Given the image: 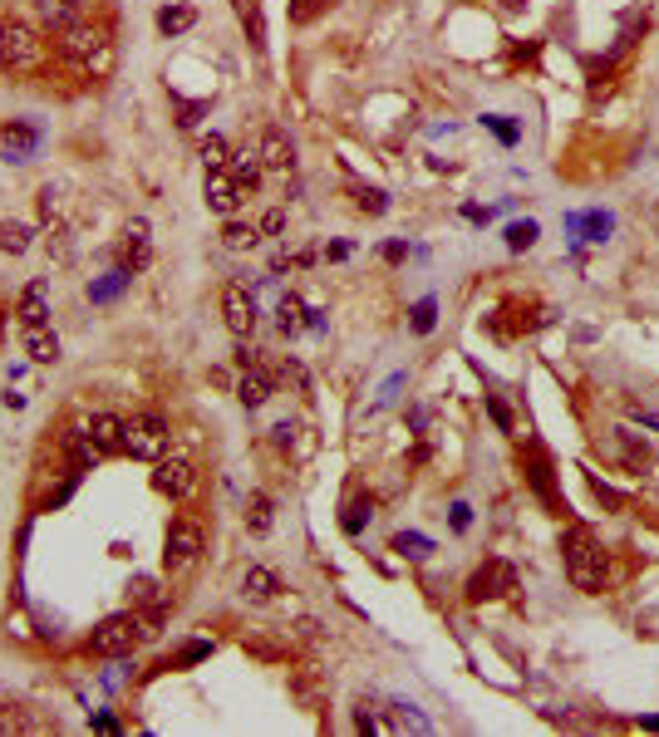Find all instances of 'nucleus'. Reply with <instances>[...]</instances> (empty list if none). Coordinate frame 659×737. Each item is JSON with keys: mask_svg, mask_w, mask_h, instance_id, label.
I'll return each instance as SVG.
<instances>
[{"mask_svg": "<svg viewBox=\"0 0 659 737\" xmlns=\"http://www.w3.org/2000/svg\"><path fill=\"white\" fill-rule=\"evenodd\" d=\"M64 448H69V462H74L79 472H89V467H94V462L104 457L99 448H94V443H89V433H84V428H74V433L64 438Z\"/></svg>", "mask_w": 659, "mask_h": 737, "instance_id": "nucleus-23", "label": "nucleus"}, {"mask_svg": "<svg viewBox=\"0 0 659 737\" xmlns=\"http://www.w3.org/2000/svg\"><path fill=\"white\" fill-rule=\"evenodd\" d=\"M271 521H276V502H271L266 492H251V502H246V531H251V536H266Z\"/></svg>", "mask_w": 659, "mask_h": 737, "instance_id": "nucleus-20", "label": "nucleus"}, {"mask_svg": "<svg viewBox=\"0 0 659 737\" xmlns=\"http://www.w3.org/2000/svg\"><path fill=\"white\" fill-rule=\"evenodd\" d=\"M517 590V566L512 561H502V556H492V561H482L473 570V580H468V600L482 605V600H502V595H512Z\"/></svg>", "mask_w": 659, "mask_h": 737, "instance_id": "nucleus-6", "label": "nucleus"}, {"mask_svg": "<svg viewBox=\"0 0 659 737\" xmlns=\"http://www.w3.org/2000/svg\"><path fill=\"white\" fill-rule=\"evenodd\" d=\"M222 320H227V330H232L237 340H246V335L256 330V295L241 281L222 285Z\"/></svg>", "mask_w": 659, "mask_h": 737, "instance_id": "nucleus-8", "label": "nucleus"}, {"mask_svg": "<svg viewBox=\"0 0 659 737\" xmlns=\"http://www.w3.org/2000/svg\"><path fill=\"white\" fill-rule=\"evenodd\" d=\"M394 551H399V556H409V561H423V556L433 551V541L419 536V531H399V536H394Z\"/></svg>", "mask_w": 659, "mask_h": 737, "instance_id": "nucleus-30", "label": "nucleus"}, {"mask_svg": "<svg viewBox=\"0 0 659 737\" xmlns=\"http://www.w3.org/2000/svg\"><path fill=\"white\" fill-rule=\"evenodd\" d=\"M168 443H173V433H168V418L163 413H133V418H123V453L128 457L158 462V457H168Z\"/></svg>", "mask_w": 659, "mask_h": 737, "instance_id": "nucleus-5", "label": "nucleus"}, {"mask_svg": "<svg viewBox=\"0 0 659 737\" xmlns=\"http://www.w3.org/2000/svg\"><path fill=\"white\" fill-rule=\"evenodd\" d=\"M355 197H360V212H369V217H384V212H389V197H384L379 187H360Z\"/></svg>", "mask_w": 659, "mask_h": 737, "instance_id": "nucleus-37", "label": "nucleus"}, {"mask_svg": "<svg viewBox=\"0 0 659 737\" xmlns=\"http://www.w3.org/2000/svg\"><path fill=\"white\" fill-rule=\"evenodd\" d=\"M404 251H409L404 241H389V246H384V261H404Z\"/></svg>", "mask_w": 659, "mask_h": 737, "instance_id": "nucleus-46", "label": "nucleus"}, {"mask_svg": "<svg viewBox=\"0 0 659 737\" xmlns=\"http://www.w3.org/2000/svg\"><path fill=\"white\" fill-rule=\"evenodd\" d=\"M482 128H492V133H497L507 148H517V138H522V128H517V123H512L507 114H482Z\"/></svg>", "mask_w": 659, "mask_h": 737, "instance_id": "nucleus-34", "label": "nucleus"}, {"mask_svg": "<svg viewBox=\"0 0 659 737\" xmlns=\"http://www.w3.org/2000/svg\"><path fill=\"white\" fill-rule=\"evenodd\" d=\"M261 168H266V163H261L256 148H241V153H232V163H227V172L241 182V192H256V187H261Z\"/></svg>", "mask_w": 659, "mask_h": 737, "instance_id": "nucleus-19", "label": "nucleus"}, {"mask_svg": "<svg viewBox=\"0 0 659 737\" xmlns=\"http://www.w3.org/2000/svg\"><path fill=\"white\" fill-rule=\"evenodd\" d=\"M207 654H212V639H192L178 654V664H197V659H207Z\"/></svg>", "mask_w": 659, "mask_h": 737, "instance_id": "nucleus-42", "label": "nucleus"}, {"mask_svg": "<svg viewBox=\"0 0 659 737\" xmlns=\"http://www.w3.org/2000/svg\"><path fill=\"white\" fill-rule=\"evenodd\" d=\"M64 5H69V10H79V5H89V0H64Z\"/></svg>", "mask_w": 659, "mask_h": 737, "instance_id": "nucleus-48", "label": "nucleus"}, {"mask_svg": "<svg viewBox=\"0 0 659 737\" xmlns=\"http://www.w3.org/2000/svg\"><path fill=\"white\" fill-rule=\"evenodd\" d=\"M158 620H143L138 610H119V615H109V620L94 624V634H89V654H99V659H119L128 654L138 639H153Z\"/></svg>", "mask_w": 659, "mask_h": 737, "instance_id": "nucleus-3", "label": "nucleus"}, {"mask_svg": "<svg viewBox=\"0 0 659 737\" xmlns=\"http://www.w3.org/2000/svg\"><path fill=\"white\" fill-rule=\"evenodd\" d=\"M561 561H566V580L581 595H600L605 585V546L596 541L591 526H566L561 536Z\"/></svg>", "mask_w": 659, "mask_h": 737, "instance_id": "nucleus-1", "label": "nucleus"}, {"mask_svg": "<svg viewBox=\"0 0 659 737\" xmlns=\"http://www.w3.org/2000/svg\"><path fill=\"white\" fill-rule=\"evenodd\" d=\"M197 25V10L192 5H163L158 10V30L163 35H182V30H192Z\"/></svg>", "mask_w": 659, "mask_h": 737, "instance_id": "nucleus-24", "label": "nucleus"}, {"mask_svg": "<svg viewBox=\"0 0 659 737\" xmlns=\"http://www.w3.org/2000/svg\"><path fill=\"white\" fill-rule=\"evenodd\" d=\"M40 20H45V30H55V35H60L64 25L74 20V10H69L64 0H40Z\"/></svg>", "mask_w": 659, "mask_h": 737, "instance_id": "nucleus-32", "label": "nucleus"}, {"mask_svg": "<svg viewBox=\"0 0 659 737\" xmlns=\"http://www.w3.org/2000/svg\"><path fill=\"white\" fill-rule=\"evenodd\" d=\"M374 516V497H355L350 507H345V516H340V526H345V536H360L364 521Z\"/></svg>", "mask_w": 659, "mask_h": 737, "instance_id": "nucleus-29", "label": "nucleus"}, {"mask_svg": "<svg viewBox=\"0 0 659 737\" xmlns=\"http://www.w3.org/2000/svg\"><path fill=\"white\" fill-rule=\"evenodd\" d=\"M84 433L99 453H123V418H114V413H94L84 423Z\"/></svg>", "mask_w": 659, "mask_h": 737, "instance_id": "nucleus-12", "label": "nucleus"}, {"mask_svg": "<svg viewBox=\"0 0 659 737\" xmlns=\"http://www.w3.org/2000/svg\"><path fill=\"white\" fill-rule=\"evenodd\" d=\"M409 315H414V320H409V325H414V335H428V330L438 325V300H433V295H423Z\"/></svg>", "mask_w": 659, "mask_h": 737, "instance_id": "nucleus-33", "label": "nucleus"}, {"mask_svg": "<svg viewBox=\"0 0 659 737\" xmlns=\"http://www.w3.org/2000/svg\"><path fill=\"white\" fill-rule=\"evenodd\" d=\"M241 197H246V192H241V182H237V177H232L227 168L207 172V207H212V212L232 217V212L241 207Z\"/></svg>", "mask_w": 659, "mask_h": 737, "instance_id": "nucleus-11", "label": "nucleus"}, {"mask_svg": "<svg viewBox=\"0 0 659 737\" xmlns=\"http://www.w3.org/2000/svg\"><path fill=\"white\" fill-rule=\"evenodd\" d=\"M261 163L266 168H291V158H296V148H291V138H286V128H276V123H266L261 128Z\"/></svg>", "mask_w": 659, "mask_h": 737, "instance_id": "nucleus-16", "label": "nucleus"}, {"mask_svg": "<svg viewBox=\"0 0 659 737\" xmlns=\"http://www.w3.org/2000/svg\"><path fill=\"white\" fill-rule=\"evenodd\" d=\"M50 64V40L25 25V20H5L0 25V69L5 74H40Z\"/></svg>", "mask_w": 659, "mask_h": 737, "instance_id": "nucleus-2", "label": "nucleus"}, {"mask_svg": "<svg viewBox=\"0 0 659 737\" xmlns=\"http://www.w3.org/2000/svg\"><path fill=\"white\" fill-rule=\"evenodd\" d=\"M487 413H492V423H497L502 433H512V408H507L497 394H487Z\"/></svg>", "mask_w": 659, "mask_h": 737, "instance_id": "nucleus-40", "label": "nucleus"}, {"mask_svg": "<svg viewBox=\"0 0 659 737\" xmlns=\"http://www.w3.org/2000/svg\"><path fill=\"white\" fill-rule=\"evenodd\" d=\"M502 236H507V251H532V246H537V236H541V227L527 217V222H507Z\"/></svg>", "mask_w": 659, "mask_h": 737, "instance_id": "nucleus-28", "label": "nucleus"}, {"mask_svg": "<svg viewBox=\"0 0 659 737\" xmlns=\"http://www.w3.org/2000/svg\"><path fill=\"white\" fill-rule=\"evenodd\" d=\"M128 600H133V605H163V595H158V585H153L148 575H138V580L128 585Z\"/></svg>", "mask_w": 659, "mask_h": 737, "instance_id": "nucleus-36", "label": "nucleus"}, {"mask_svg": "<svg viewBox=\"0 0 659 737\" xmlns=\"http://www.w3.org/2000/svg\"><path fill=\"white\" fill-rule=\"evenodd\" d=\"M261 241V227H251V222H227L222 227V246L227 251H251Z\"/></svg>", "mask_w": 659, "mask_h": 737, "instance_id": "nucleus-27", "label": "nucleus"}, {"mask_svg": "<svg viewBox=\"0 0 659 737\" xmlns=\"http://www.w3.org/2000/svg\"><path fill=\"white\" fill-rule=\"evenodd\" d=\"M650 222H655V227H659V207H655V212H650Z\"/></svg>", "mask_w": 659, "mask_h": 737, "instance_id": "nucleus-49", "label": "nucleus"}, {"mask_svg": "<svg viewBox=\"0 0 659 737\" xmlns=\"http://www.w3.org/2000/svg\"><path fill=\"white\" fill-rule=\"evenodd\" d=\"M114 40H109V45H104V50H94V55L84 59V69H89V74H94V79H109V74H114Z\"/></svg>", "mask_w": 659, "mask_h": 737, "instance_id": "nucleus-35", "label": "nucleus"}, {"mask_svg": "<svg viewBox=\"0 0 659 737\" xmlns=\"http://www.w3.org/2000/svg\"><path fill=\"white\" fill-rule=\"evenodd\" d=\"M20 344H25V354H30L35 364H55V359H60V335H55L50 325H25V330H20Z\"/></svg>", "mask_w": 659, "mask_h": 737, "instance_id": "nucleus-13", "label": "nucleus"}, {"mask_svg": "<svg viewBox=\"0 0 659 737\" xmlns=\"http://www.w3.org/2000/svg\"><path fill=\"white\" fill-rule=\"evenodd\" d=\"M566 231L581 236V241H605V236L615 231V217H610V212H571V217H566Z\"/></svg>", "mask_w": 659, "mask_h": 737, "instance_id": "nucleus-17", "label": "nucleus"}, {"mask_svg": "<svg viewBox=\"0 0 659 737\" xmlns=\"http://www.w3.org/2000/svg\"><path fill=\"white\" fill-rule=\"evenodd\" d=\"M202 163H207V172H217V168H227L232 163V148H227V138H202Z\"/></svg>", "mask_w": 659, "mask_h": 737, "instance_id": "nucleus-31", "label": "nucleus"}, {"mask_svg": "<svg viewBox=\"0 0 659 737\" xmlns=\"http://www.w3.org/2000/svg\"><path fill=\"white\" fill-rule=\"evenodd\" d=\"M202 551H207L202 521L173 516V521H168V536H163V566H168V575H187V570L202 561Z\"/></svg>", "mask_w": 659, "mask_h": 737, "instance_id": "nucleus-4", "label": "nucleus"}, {"mask_svg": "<svg viewBox=\"0 0 659 737\" xmlns=\"http://www.w3.org/2000/svg\"><path fill=\"white\" fill-rule=\"evenodd\" d=\"M123 285H128V271H114V276H109V281L89 285V295H94V300H109V295H119Z\"/></svg>", "mask_w": 659, "mask_h": 737, "instance_id": "nucleus-39", "label": "nucleus"}, {"mask_svg": "<svg viewBox=\"0 0 659 737\" xmlns=\"http://www.w3.org/2000/svg\"><path fill=\"white\" fill-rule=\"evenodd\" d=\"M610 448H615V457H620L630 472H650V467H655L650 443H640V438H635V433H625V428H620V433H610Z\"/></svg>", "mask_w": 659, "mask_h": 737, "instance_id": "nucleus-14", "label": "nucleus"}, {"mask_svg": "<svg viewBox=\"0 0 659 737\" xmlns=\"http://www.w3.org/2000/svg\"><path fill=\"white\" fill-rule=\"evenodd\" d=\"M271 394H276V379L261 369V364H251L246 374H241V384H237V398L246 403V408H266L271 403Z\"/></svg>", "mask_w": 659, "mask_h": 737, "instance_id": "nucleus-15", "label": "nucleus"}, {"mask_svg": "<svg viewBox=\"0 0 659 737\" xmlns=\"http://www.w3.org/2000/svg\"><path fill=\"white\" fill-rule=\"evenodd\" d=\"M325 5H330V0H291V20H296V25H310Z\"/></svg>", "mask_w": 659, "mask_h": 737, "instance_id": "nucleus-38", "label": "nucleus"}, {"mask_svg": "<svg viewBox=\"0 0 659 737\" xmlns=\"http://www.w3.org/2000/svg\"><path fill=\"white\" fill-rule=\"evenodd\" d=\"M271 438H276V448H291V443H296V423H276Z\"/></svg>", "mask_w": 659, "mask_h": 737, "instance_id": "nucleus-44", "label": "nucleus"}, {"mask_svg": "<svg viewBox=\"0 0 659 737\" xmlns=\"http://www.w3.org/2000/svg\"><path fill=\"white\" fill-rule=\"evenodd\" d=\"M55 45H60V55L64 59H84L94 55V50H104L109 45V30H99V25H84V20H69L60 35H55Z\"/></svg>", "mask_w": 659, "mask_h": 737, "instance_id": "nucleus-9", "label": "nucleus"}, {"mask_svg": "<svg viewBox=\"0 0 659 737\" xmlns=\"http://www.w3.org/2000/svg\"><path fill=\"white\" fill-rule=\"evenodd\" d=\"M281 227H286V212H266V217H261V231H266V236H276Z\"/></svg>", "mask_w": 659, "mask_h": 737, "instance_id": "nucleus-45", "label": "nucleus"}, {"mask_svg": "<svg viewBox=\"0 0 659 737\" xmlns=\"http://www.w3.org/2000/svg\"><path fill=\"white\" fill-rule=\"evenodd\" d=\"M473 526V507L468 502H453V531H468Z\"/></svg>", "mask_w": 659, "mask_h": 737, "instance_id": "nucleus-43", "label": "nucleus"}, {"mask_svg": "<svg viewBox=\"0 0 659 737\" xmlns=\"http://www.w3.org/2000/svg\"><path fill=\"white\" fill-rule=\"evenodd\" d=\"M640 728H645V733H659V713H650V718H640Z\"/></svg>", "mask_w": 659, "mask_h": 737, "instance_id": "nucleus-47", "label": "nucleus"}, {"mask_svg": "<svg viewBox=\"0 0 659 737\" xmlns=\"http://www.w3.org/2000/svg\"><path fill=\"white\" fill-rule=\"evenodd\" d=\"M591 492H596V497H600V502H605V507H610V511H620V507H625V497H620L615 487H605L600 477H591Z\"/></svg>", "mask_w": 659, "mask_h": 737, "instance_id": "nucleus-41", "label": "nucleus"}, {"mask_svg": "<svg viewBox=\"0 0 659 737\" xmlns=\"http://www.w3.org/2000/svg\"><path fill=\"white\" fill-rule=\"evenodd\" d=\"M45 281H30L20 295V325H45Z\"/></svg>", "mask_w": 659, "mask_h": 737, "instance_id": "nucleus-22", "label": "nucleus"}, {"mask_svg": "<svg viewBox=\"0 0 659 737\" xmlns=\"http://www.w3.org/2000/svg\"><path fill=\"white\" fill-rule=\"evenodd\" d=\"M35 153H40V128H35V123L15 118V123L0 128V158H5V163H30Z\"/></svg>", "mask_w": 659, "mask_h": 737, "instance_id": "nucleus-10", "label": "nucleus"}, {"mask_svg": "<svg viewBox=\"0 0 659 737\" xmlns=\"http://www.w3.org/2000/svg\"><path fill=\"white\" fill-rule=\"evenodd\" d=\"M30 236H35L30 222H0V251L20 256V251H30Z\"/></svg>", "mask_w": 659, "mask_h": 737, "instance_id": "nucleus-26", "label": "nucleus"}, {"mask_svg": "<svg viewBox=\"0 0 659 737\" xmlns=\"http://www.w3.org/2000/svg\"><path fill=\"white\" fill-rule=\"evenodd\" d=\"M241 15V25H246V35H251V45L261 50L266 45V20H261V0H232Z\"/></svg>", "mask_w": 659, "mask_h": 737, "instance_id": "nucleus-25", "label": "nucleus"}, {"mask_svg": "<svg viewBox=\"0 0 659 737\" xmlns=\"http://www.w3.org/2000/svg\"><path fill=\"white\" fill-rule=\"evenodd\" d=\"M241 590H246V600H256V605H266L276 590H281V580L271 575L266 566H251L246 570V580H241Z\"/></svg>", "mask_w": 659, "mask_h": 737, "instance_id": "nucleus-21", "label": "nucleus"}, {"mask_svg": "<svg viewBox=\"0 0 659 737\" xmlns=\"http://www.w3.org/2000/svg\"><path fill=\"white\" fill-rule=\"evenodd\" d=\"M153 487H158L163 497H173V502H187V497L197 492V467H192L187 457H158Z\"/></svg>", "mask_w": 659, "mask_h": 737, "instance_id": "nucleus-7", "label": "nucleus"}, {"mask_svg": "<svg viewBox=\"0 0 659 737\" xmlns=\"http://www.w3.org/2000/svg\"><path fill=\"white\" fill-rule=\"evenodd\" d=\"M276 325H281V335L286 340H296L305 325H315L310 320V310H305V300L300 295H281V305H276Z\"/></svg>", "mask_w": 659, "mask_h": 737, "instance_id": "nucleus-18", "label": "nucleus"}]
</instances>
